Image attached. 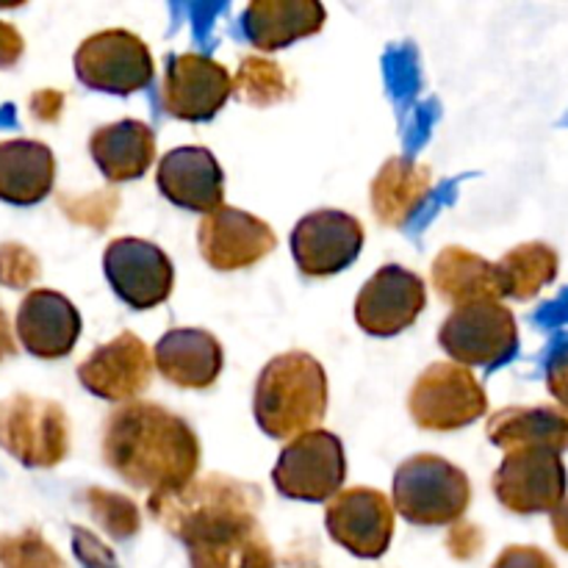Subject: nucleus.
Listing matches in <instances>:
<instances>
[{"mask_svg": "<svg viewBox=\"0 0 568 568\" xmlns=\"http://www.w3.org/2000/svg\"><path fill=\"white\" fill-rule=\"evenodd\" d=\"M81 331L83 320L78 308L53 288H31L17 308V342L39 361H59L70 355Z\"/></svg>", "mask_w": 568, "mask_h": 568, "instance_id": "nucleus-18", "label": "nucleus"}, {"mask_svg": "<svg viewBox=\"0 0 568 568\" xmlns=\"http://www.w3.org/2000/svg\"><path fill=\"white\" fill-rule=\"evenodd\" d=\"M438 344L458 366L494 369V366L508 364L519 353V327L508 305H464L444 320Z\"/></svg>", "mask_w": 568, "mask_h": 568, "instance_id": "nucleus-9", "label": "nucleus"}, {"mask_svg": "<svg viewBox=\"0 0 568 568\" xmlns=\"http://www.w3.org/2000/svg\"><path fill=\"white\" fill-rule=\"evenodd\" d=\"M100 453L105 466L128 486L170 494L194 480L200 438L172 410L153 403H128L105 419Z\"/></svg>", "mask_w": 568, "mask_h": 568, "instance_id": "nucleus-1", "label": "nucleus"}, {"mask_svg": "<svg viewBox=\"0 0 568 568\" xmlns=\"http://www.w3.org/2000/svg\"><path fill=\"white\" fill-rule=\"evenodd\" d=\"M78 381L92 397L128 405L153 381V353L136 333L125 331L83 358Z\"/></svg>", "mask_w": 568, "mask_h": 568, "instance_id": "nucleus-16", "label": "nucleus"}, {"mask_svg": "<svg viewBox=\"0 0 568 568\" xmlns=\"http://www.w3.org/2000/svg\"><path fill=\"white\" fill-rule=\"evenodd\" d=\"M233 81V94L242 103L255 105V109H270L292 94L288 78L277 61L264 59V55H247L239 64Z\"/></svg>", "mask_w": 568, "mask_h": 568, "instance_id": "nucleus-29", "label": "nucleus"}, {"mask_svg": "<svg viewBox=\"0 0 568 568\" xmlns=\"http://www.w3.org/2000/svg\"><path fill=\"white\" fill-rule=\"evenodd\" d=\"M116 192H94L89 194V197H64L61 200V209L67 211V216H70L72 222H78V225H89L94 227V231H103V227L111 225V220H114V211H116Z\"/></svg>", "mask_w": 568, "mask_h": 568, "instance_id": "nucleus-33", "label": "nucleus"}, {"mask_svg": "<svg viewBox=\"0 0 568 568\" xmlns=\"http://www.w3.org/2000/svg\"><path fill=\"white\" fill-rule=\"evenodd\" d=\"M491 568H558V566H555V560L549 558L544 549L521 547V544H516V547L503 549Z\"/></svg>", "mask_w": 568, "mask_h": 568, "instance_id": "nucleus-35", "label": "nucleus"}, {"mask_svg": "<svg viewBox=\"0 0 568 568\" xmlns=\"http://www.w3.org/2000/svg\"><path fill=\"white\" fill-rule=\"evenodd\" d=\"M200 255L216 272H236L264 261L277 247V236L261 216L242 209L211 211L197 227Z\"/></svg>", "mask_w": 568, "mask_h": 568, "instance_id": "nucleus-17", "label": "nucleus"}, {"mask_svg": "<svg viewBox=\"0 0 568 568\" xmlns=\"http://www.w3.org/2000/svg\"><path fill=\"white\" fill-rule=\"evenodd\" d=\"M42 275V264L26 244H0V286L31 288Z\"/></svg>", "mask_w": 568, "mask_h": 568, "instance_id": "nucleus-32", "label": "nucleus"}, {"mask_svg": "<svg viewBox=\"0 0 568 568\" xmlns=\"http://www.w3.org/2000/svg\"><path fill=\"white\" fill-rule=\"evenodd\" d=\"M225 364L222 344L200 327H175L153 349V366L166 383L189 392H205L216 383Z\"/></svg>", "mask_w": 568, "mask_h": 568, "instance_id": "nucleus-20", "label": "nucleus"}, {"mask_svg": "<svg viewBox=\"0 0 568 568\" xmlns=\"http://www.w3.org/2000/svg\"><path fill=\"white\" fill-rule=\"evenodd\" d=\"M75 78L92 92L125 94L142 92L155 75L153 53L136 33L109 28L83 39L75 50Z\"/></svg>", "mask_w": 568, "mask_h": 568, "instance_id": "nucleus-7", "label": "nucleus"}, {"mask_svg": "<svg viewBox=\"0 0 568 568\" xmlns=\"http://www.w3.org/2000/svg\"><path fill=\"white\" fill-rule=\"evenodd\" d=\"M488 438L494 447L505 449H552L564 455L568 449V414L555 405H514L488 419Z\"/></svg>", "mask_w": 568, "mask_h": 568, "instance_id": "nucleus-25", "label": "nucleus"}, {"mask_svg": "<svg viewBox=\"0 0 568 568\" xmlns=\"http://www.w3.org/2000/svg\"><path fill=\"white\" fill-rule=\"evenodd\" d=\"M55 159L37 139L0 142V200L9 205H33L53 192Z\"/></svg>", "mask_w": 568, "mask_h": 568, "instance_id": "nucleus-24", "label": "nucleus"}, {"mask_svg": "<svg viewBox=\"0 0 568 568\" xmlns=\"http://www.w3.org/2000/svg\"><path fill=\"white\" fill-rule=\"evenodd\" d=\"M327 11L316 0H253L242 14V31L261 53L283 50L325 28Z\"/></svg>", "mask_w": 568, "mask_h": 568, "instance_id": "nucleus-21", "label": "nucleus"}, {"mask_svg": "<svg viewBox=\"0 0 568 568\" xmlns=\"http://www.w3.org/2000/svg\"><path fill=\"white\" fill-rule=\"evenodd\" d=\"M70 419L50 399L14 394L0 405V447L28 469H53L70 455Z\"/></svg>", "mask_w": 568, "mask_h": 568, "instance_id": "nucleus-5", "label": "nucleus"}, {"mask_svg": "<svg viewBox=\"0 0 568 568\" xmlns=\"http://www.w3.org/2000/svg\"><path fill=\"white\" fill-rule=\"evenodd\" d=\"M189 568H277L258 519L189 544Z\"/></svg>", "mask_w": 568, "mask_h": 568, "instance_id": "nucleus-27", "label": "nucleus"}, {"mask_svg": "<svg viewBox=\"0 0 568 568\" xmlns=\"http://www.w3.org/2000/svg\"><path fill=\"white\" fill-rule=\"evenodd\" d=\"M560 270V258L549 244L544 242H527L514 247L510 253H505L497 261V275L499 286H503V297L527 300L538 297L541 288H547L549 283H555Z\"/></svg>", "mask_w": 568, "mask_h": 568, "instance_id": "nucleus-28", "label": "nucleus"}, {"mask_svg": "<svg viewBox=\"0 0 568 568\" xmlns=\"http://www.w3.org/2000/svg\"><path fill=\"white\" fill-rule=\"evenodd\" d=\"M364 247V225L338 209L305 214L292 231V255L308 277H331L347 270Z\"/></svg>", "mask_w": 568, "mask_h": 568, "instance_id": "nucleus-15", "label": "nucleus"}, {"mask_svg": "<svg viewBox=\"0 0 568 568\" xmlns=\"http://www.w3.org/2000/svg\"><path fill=\"white\" fill-rule=\"evenodd\" d=\"M347 458L342 438L327 430H308L292 438L277 455L272 483L297 503H327L344 488Z\"/></svg>", "mask_w": 568, "mask_h": 568, "instance_id": "nucleus-8", "label": "nucleus"}, {"mask_svg": "<svg viewBox=\"0 0 568 568\" xmlns=\"http://www.w3.org/2000/svg\"><path fill=\"white\" fill-rule=\"evenodd\" d=\"M264 494L253 483L227 475L194 477L170 494H153L148 510L172 538L181 544L200 541L214 532L258 519Z\"/></svg>", "mask_w": 568, "mask_h": 568, "instance_id": "nucleus-2", "label": "nucleus"}, {"mask_svg": "<svg viewBox=\"0 0 568 568\" xmlns=\"http://www.w3.org/2000/svg\"><path fill=\"white\" fill-rule=\"evenodd\" d=\"M159 192L172 205L197 214H211L222 209L225 200V175L209 148L186 144L161 155L159 172H155Z\"/></svg>", "mask_w": 568, "mask_h": 568, "instance_id": "nucleus-19", "label": "nucleus"}, {"mask_svg": "<svg viewBox=\"0 0 568 568\" xmlns=\"http://www.w3.org/2000/svg\"><path fill=\"white\" fill-rule=\"evenodd\" d=\"M547 388L555 399H558L560 410L568 414V349L555 355L552 364L547 369Z\"/></svg>", "mask_w": 568, "mask_h": 568, "instance_id": "nucleus-37", "label": "nucleus"}, {"mask_svg": "<svg viewBox=\"0 0 568 568\" xmlns=\"http://www.w3.org/2000/svg\"><path fill=\"white\" fill-rule=\"evenodd\" d=\"M488 397L483 383L466 366L433 364L416 377L408 394V414L416 427L453 433L486 416Z\"/></svg>", "mask_w": 568, "mask_h": 568, "instance_id": "nucleus-6", "label": "nucleus"}, {"mask_svg": "<svg viewBox=\"0 0 568 568\" xmlns=\"http://www.w3.org/2000/svg\"><path fill=\"white\" fill-rule=\"evenodd\" d=\"M491 488L510 514H552L566 499V464L552 449H510L494 471Z\"/></svg>", "mask_w": 568, "mask_h": 568, "instance_id": "nucleus-10", "label": "nucleus"}, {"mask_svg": "<svg viewBox=\"0 0 568 568\" xmlns=\"http://www.w3.org/2000/svg\"><path fill=\"white\" fill-rule=\"evenodd\" d=\"M327 536L361 560H377L388 552L394 538V508L386 494L375 488H342L327 503Z\"/></svg>", "mask_w": 568, "mask_h": 568, "instance_id": "nucleus-12", "label": "nucleus"}, {"mask_svg": "<svg viewBox=\"0 0 568 568\" xmlns=\"http://www.w3.org/2000/svg\"><path fill=\"white\" fill-rule=\"evenodd\" d=\"M430 281L438 297L455 308L503 300L497 264L464 247H444L433 261Z\"/></svg>", "mask_w": 568, "mask_h": 568, "instance_id": "nucleus-23", "label": "nucleus"}, {"mask_svg": "<svg viewBox=\"0 0 568 568\" xmlns=\"http://www.w3.org/2000/svg\"><path fill=\"white\" fill-rule=\"evenodd\" d=\"M433 189L430 166L416 164V161L394 155L381 172L375 175L369 186L372 211L386 227H405L410 216L422 209Z\"/></svg>", "mask_w": 568, "mask_h": 568, "instance_id": "nucleus-26", "label": "nucleus"}, {"mask_svg": "<svg viewBox=\"0 0 568 568\" xmlns=\"http://www.w3.org/2000/svg\"><path fill=\"white\" fill-rule=\"evenodd\" d=\"M427 305V288L416 272L386 264L364 283L355 300V322L375 338H392L408 331Z\"/></svg>", "mask_w": 568, "mask_h": 568, "instance_id": "nucleus-13", "label": "nucleus"}, {"mask_svg": "<svg viewBox=\"0 0 568 568\" xmlns=\"http://www.w3.org/2000/svg\"><path fill=\"white\" fill-rule=\"evenodd\" d=\"M552 532L558 547L568 552V497L552 510Z\"/></svg>", "mask_w": 568, "mask_h": 568, "instance_id": "nucleus-39", "label": "nucleus"}, {"mask_svg": "<svg viewBox=\"0 0 568 568\" xmlns=\"http://www.w3.org/2000/svg\"><path fill=\"white\" fill-rule=\"evenodd\" d=\"M486 547V536H483L480 527L466 525V521H458V525L449 530L447 536V549L453 558L458 560H471L480 549Z\"/></svg>", "mask_w": 568, "mask_h": 568, "instance_id": "nucleus-34", "label": "nucleus"}, {"mask_svg": "<svg viewBox=\"0 0 568 568\" xmlns=\"http://www.w3.org/2000/svg\"><path fill=\"white\" fill-rule=\"evenodd\" d=\"M327 375L308 353L275 355L261 369L253 392V414L261 430L277 442H288L316 430L327 414Z\"/></svg>", "mask_w": 568, "mask_h": 568, "instance_id": "nucleus-3", "label": "nucleus"}, {"mask_svg": "<svg viewBox=\"0 0 568 568\" xmlns=\"http://www.w3.org/2000/svg\"><path fill=\"white\" fill-rule=\"evenodd\" d=\"M89 153L109 183L139 181L155 161V133L142 120L111 122L92 133Z\"/></svg>", "mask_w": 568, "mask_h": 568, "instance_id": "nucleus-22", "label": "nucleus"}, {"mask_svg": "<svg viewBox=\"0 0 568 568\" xmlns=\"http://www.w3.org/2000/svg\"><path fill=\"white\" fill-rule=\"evenodd\" d=\"M233 94L225 64L203 53H178L166 59L161 103L164 111L183 122L214 120Z\"/></svg>", "mask_w": 568, "mask_h": 568, "instance_id": "nucleus-14", "label": "nucleus"}, {"mask_svg": "<svg viewBox=\"0 0 568 568\" xmlns=\"http://www.w3.org/2000/svg\"><path fill=\"white\" fill-rule=\"evenodd\" d=\"M0 568H67L42 532L22 530L0 541Z\"/></svg>", "mask_w": 568, "mask_h": 568, "instance_id": "nucleus-31", "label": "nucleus"}, {"mask_svg": "<svg viewBox=\"0 0 568 568\" xmlns=\"http://www.w3.org/2000/svg\"><path fill=\"white\" fill-rule=\"evenodd\" d=\"M394 514L416 527L458 525L471 503V483L464 469L438 455L403 460L392 480Z\"/></svg>", "mask_w": 568, "mask_h": 568, "instance_id": "nucleus-4", "label": "nucleus"}, {"mask_svg": "<svg viewBox=\"0 0 568 568\" xmlns=\"http://www.w3.org/2000/svg\"><path fill=\"white\" fill-rule=\"evenodd\" d=\"M103 272L111 292L133 311H150L166 303L175 288V266L153 242L114 239L103 253Z\"/></svg>", "mask_w": 568, "mask_h": 568, "instance_id": "nucleus-11", "label": "nucleus"}, {"mask_svg": "<svg viewBox=\"0 0 568 568\" xmlns=\"http://www.w3.org/2000/svg\"><path fill=\"white\" fill-rule=\"evenodd\" d=\"M14 349H17L14 333H11L9 320H6V311L0 308V361L11 358V355H14Z\"/></svg>", "mask_w": 568, "mask_h": 568, "instance_id": "nucleus-40", "label": "nucleus"}, {"mask_svg": "<svg viewBox=\"0 0 568 568\" xmlns=\"http://www.w3.org/2000/svg\"><path fill=\"white\" fill-rule=\"evenodd\" d=\"M22 50H26V42H22V33L17 31L14 26L0 20V70H9L17 61L22 59Z\"/></svg>", "mask_w": 568, "mask_h": 568, "instance_id": "nucleus-38", "label": "nucleus"}, {"mask_svg": "<svg viewBox=\"0 0 568 568\" xmlns=\"http://www.w3.org/2000/svg\"><path fill=\"white\" fill-rule=\"evenodd\" d=\"M28 109H31L33 120L55 122L61 111H64V92H59V89H39L28 100Z\"/></svg>", "mask_w": 568, "mask_h": 568, "instance_id": "nucleus-36", "label": "nucleus"}, {"mask_svg": "<svg viewBox=\"0 0 568 568\" xmlns=\"http://www.w3.org/2000/svg\"><path fill=\"white\" fill-rule=\"evenodd\" d=\"M87 508L92 510V516L98 519V525L109 532L116 541H125V538L136 536L139 532V510L122 494L103 491V488H89L87 497H83Z\"/></svg>", "mask_w": 568, "mask_h": 568, "instance_id": "nucleus-30", "label": "nucleus"}]
</instances>
